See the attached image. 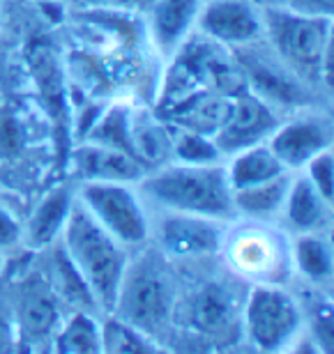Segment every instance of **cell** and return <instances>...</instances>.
<instances>
[{"label":"cell","instance_id":"484cf974","mask_svg":"<svg viewBox=\"0 0 334 354\" xmlns=\"http://www.w3.org/2000/svg\"><path fill=\"white\" fill-rule=\"evenodd\" d=\"M85 138L116 147V150L132 154L137 159V152H134V143H132V111L123 104H113L111 109H106L97 118V122H92Z\"/></svg>","mask_w":334,"mask_h":354},{"label":"cell","instance_id":"ba28073f","mask_svg":"<svg viewBox=\"0 0 334 354\" xmlns=\"http://www.w3.org/2000/svg\"><path fill=\"white\" fill-rule=\"evenodd\" d=\"M243 322L256 352L281 354L302 331V308L281 286H252L243 308Z\"/></svg>","mask_w":334,"mask_h":354},{"label":"cell","instance_id":"603a6c76","mask_svg":"<svg viewBox=\"0 0 334 354\" xmlns=\"http://www.w3.org/2000/svg\"><path fill=\"white\" fill-rule=\"evenodd\" d=\"M224 168H226V175H229L233 191L274 180V177L286 173V168L279 164V159L274 157V152L270 150L267 143L252 145V147H247V150L231 154V157L224 161Z\"/></svg>","mask_w":334,"mask_h":354},{"label":"cell","instance_id":"1f68e13d","mask_svg":"<svg viewBox=\"0 0 334 354\" xmlns=\"http://www.w3.org/2000/svg\"><path fill=\"white\" fill-rule=\"evenodd\" d=\"M39 5H60V3H67V0H35Z\"/></svg>","mask_w":334,"mask_h":354},{"label":"cell","instance_id":"277c9868","mask_svg":"<svg viewBox=\"0 0 334 354\" xmlns=\"http://www.w3.org/2000/svg\"><path fill=\"white\" fill-rule=\"evenodd\" d=\"M60 244L83 276L99 313L111 315L120 281L132 256L130 249L111 237L76 201L62 228Z\"/></svg>","mask_w":334,"mask_h":354},{"label":"cell","instance_id":"30bf717a","mask_svg":"<svg viewBox=\"0 0 334 354\" xmlns=\"http://www.w3.org/2000/svg\"><path fill=\"white\" fill-rule=\"evenodd\" d=\"M226 225L229 223L205 216L159 212V216L152 218L150 237L168 260H198L222 251Z\"/></svg>","mask_w":334,"mask_h":354},{"label":"cell","instance_id":"3957f363","mask_svg":"<svg viewBox=\"0 0 334 354\" xmlns=\"http://www.w3.org/2000/svg\"><path fill=\"white\" fill-rule=\"evenodd\" d=\"M175 310V281L168 258L157 246H141L130 256L120 281L113 320L143 336H152L170 320Z\"/></svg>","mask_w":334,"mask_h":354},{"label":"cell","instance_id":"8992f818","mask_svg":"<svg viewBox=\"0 0 334 354\" xmlns=\"http://www.w3.org/2000/svg\"><path fill=\"white\" fill-rule=\"evenodd\" d=\"M76 203L125 249L137 251L150 244L152 216L137 184L76 182Z\"/></svg>","mask_w":334,"mask_h":354},{"label":"cell","instance_id":"44dd1931","mask_svg":"<svg viewBox=\"0 0 334 354\" xmlns=\"http://www.w3.org/2000/svg\"><path fill=\"white\" fill-rule=\"evenodd\" d=\"M231 111V99L215 95V92H198L187 104L175 109L164 120L177 129H187L203 133V136H215L219 127L224 124L226 115Z\"/></svg>","mask_w":334,"mask_h":354},{"label":"cell","instance_id":"cb8c5ba5","mask_svg":"<svg viewBox=\"0 0 334 354\" xmlns=\"http://www.w3.org/2000/svg\"><path fill=\"white\" fill-rule=\"evenodd\" d=\"M53 336L51 354H104V327L92 313L74 310Z\"/></svg>","mask_w":334,"mask_h":354},{"label":"cell","instance_id":"8fae6325","mask_svg":"<svg viewBox=\"0 0 334 354\" xmlns=\"http://www.w3.org/2000/svg\"><path fill=\"white\" fill-rule=\"evenodd\" d=\"M196 32L215 44L238 51L263 39V12L258 0H203Z\"/></svg>","mask_w":334,"mask_h":354},{"label":"cell","instance_id":"6da1fadb","mask_svg":"<svg viewBox=\"0 0 334 354\" xmlns=\"http://www.w3.org/2000/svg\"><path fill=\"white\" fill-rule=\"evenodd\" d=\"M146 205L173 214L205 216L215 221H236L233 189L224 164L189 166L168 161L148 171L137 184Z\"/></svg>","mask_w":334,"mask_h":354},{"label":"cell","instance_id":"2e32d148","mask_svg":"<svg viewBox=\"0 0 334 354\" xmlns=\"http://www.w3.org/2000/svg\"><path fill=\"white\" fill-rule=\"evenodd\" d=\"M203 0H150L146 28L157 51L170 58L196 32Z\"/></svg>","mask_w":334,"mask_h":354},{"label":"cell","instance_id":"4316f807","mask_svg":"<svg viewBox=\"0 0 334 354\" xmlns=\"http://www.w3.org/2000/svg\"><path fill=\"white\" fill-rule=\"evenodd\" d=\"M173 127V124H170ZM170 161L189 166H215L224 164L222 152L217 150L215 140L203 133L177 129L173 127V143H170Z\"/></svg>","mask_w":334,"mask_h":354},{"label":"cell","instance_id":"f546056e","mask_svg":"<svg viewBox=\"0 0 334 354\" xmlns=\"http://www.w3.org/2000/svg\"><path fill=\"white\" fill-rule=\"evenodd\" d=\"M0 354H19V329L5 315H0Z\"/></svg>","mask_w":334,"mask_h":354},{"label":"cell","instance_id":"d6a6232c","mask_svg":"<svg viewBox=\"0 0 334 354\" xmlns=\"http://www.w3.org/2000/svg\"><path fill=\"white\" fill-rule=\"evenodd\" d=\"M261 5H265V3H279V0H258Z\"/></svg>","mask_w":334,"mask_h":354},{"label":"cell","instance_id":"ffe728a7","mask_svg":"<svg viewBox=\"0 0 334 354\" xmlns=\"http://www.w3.org/2000/svg\"><path fill=\"white\" fill-rule=\"evenodd\" d=\"M293 175L295 173H283L279 177H274V180L233 191V209H236V218H245V221H263V223L279 221Z\"/></svg>","mask_w":334,"mask_h":354},{"label":"cell","instance_id":"5b68a950","mask_svg":"<svg viewBox=\"0 0 334 354\" xmlns=\"http://www.w3.org/2000/svg\"><path fill=\"white\" fill-rule=\"evenodd\" d=\"M290 239L276 223L236 218L226 225L219 253L231 272L252 286H281L293 274Z\"/></svg>","mask_w":334,"mask_h":354},{"label":"cell","instance_id":"9a60e30c","mask_svg":"<svg viewBox=\"0 0 334 354\" xmlns=\"http://www.w3.org/2000/svg\"><path fill=\"white\" fill-rule=\"evenodd\" d=\"M184 317L196 334L205 338H226L231 336L238 322L236 295L224 283H203L189 295L184 304Z\"/></svg>","mask_w":334,"mask_h":354},{"label":"cell","instance_id":"52a82bcc","mask_svg":"<svg viewBox=\"0 0 334 354\" xmlns=\"http://www.w3.org/2000/svg\"><path fill=\"white\" fill-rule=\"evenodd\" d=\"M238 65L243 67L247 90L263 99L281 118L290 113L314 109L318 90L304 83L293 69H288L276 58V53L265 44V39L233 51Z\"/></svg>","mask_w":334,"mask_h":354},{"label":"cell","instance_id":"d6986e66","mask_svg":"<svg viewBox=\"0 0 334 354\" xmlns=\"http://www.w3.org/2000/svg\"><path fill=\"white\" fill-rule=\"evenodd\" d=\"M44 260H42V269L44 279L51 283L53 292L58 295V299L67 306H72L74 310H83V313H97V304L92 299L88 286H85L83 276L79 274V269L74 267V263L69 260V256L62 249L60 239L51 246H46Z\"/></svg>","mask_w":334,"mask_h":354},{"label":"cell","instance_id":"9c48e42d","mask_svg":"<svg viewBox=\"0 0 334 354\" xmlns=\"http://www.w3.org/2000/svg\"><path fill=\"white\" fill-rule=\"evenodd\" d=\"M332 140L334 129L330 113L314 106L281 118L272 136L267 138V145L286 173H302L311 159L332 150Z\"/></svg>","mask_w":334,"mask_h":354},{"label":"cell","instance_id":"4fadbf2b","mask_svg":"<svg viewBox=\"0 0 334 354\" xmlns=\"http://www.w3.org/2000/svg\"><path fill=\"white\" fill-rule=\"evenodd\" d=\"M17 329L26 341H46L62 324V301L53 292L44 274L30 272L19 281L14 292Z\"/></svg>","mask_w":334,"mask_h":354},{"label":"cell","instance_id":"836d02e7","mask_svg":"<svg viewBox=\"0 0 334 354\" xmlns=\"http://www.w3.org/2000/svg\"><path fill=\"white\" fill-rule=\"evenodd\" d=\"M0 26H3V3H0Z\"/></svg>","mask_w":334,"mask_h":354},{"label":"cell","instance_id":"d4e9b609","mask_svg":"<svg viewBox=\"0 0 334 354\" xmlns=\"http://www.w3.org/2000/svg\"><path fill=\"white\" fill-rule=\"evenodd\" d=\"M290 256L293 269L311 283H325L332 279V244L323 232L293 235L290 239Z\"/></svg>","mask_w":334,"mask_h":354},{"label":"cell","instance_id":"7402d4cb","mask_svg":"<svg viewBox=\"0 0 334 354\" xmlns=\"http://www.w3.org/2000/svg\"><path fill=\"white\" fill-rule=\"evenodd\" d=\"M132 143L137 159L148 171L157 166H164L170 161V143H173V127L161 115L132 113Z\"/></svg>","mask_w":334,"mask_h":354},{"label":"cell","instance_id":"d590c367","mask_svg":"<svg viewBox=\"0 0 334 354\" xmlns=\"http://www.w3.org/2000/svg\"><path fill=\"white\" fill-rule=\"evenodd\" d=\"M256 354H261V352H256Z\"/></svg>","mask_w":334,"mask_h":354},{"label":"cell","instance_id":"e0dca14e","mask_svg":"<svg viewBox=\"0 0 334 354\" xmlns=\"http://www.w3.org/2000/svg\"><path fill=\"white\" fill-rule=\"evenodd\" d=\"M76 194L72 184L51 189L42 201L35 205L30 218L24 228V244L30 246L33 251H44L46 246L55 244L62 235L69 212L74 207Z\"/></svg>","mask_w":334,"mask_h":354},{"label":"cell","instance_id":"f1b7e54d","mask_svg":"<svg viewBox=\"0 0 334 354\" xmlns=\"http://www.w3.org/2000/svg\"><path fill=\"white\" fill-rule=\"evenodd\" d=\"M19 244H24V225L10 209L0 207V251L14 249Z\"/></svg>","mask_w":334,"mask_h":354},{"label":"cell","instance_id":"7a4b0ae2","mask_svg":"<svg viewBox=\"0 0 334 354\" xmlns=\"http://www.w3.org/2000/svg\"><path fill=\"white\" fill-rule=\"evenodd\" d=\"M265 44L314 90L332 86V17H314L283 5H261Z\"/></svg>","mask_w":334,"mask_h":354},{"label":"cell","instance_id":"5bb4252c","mask_svg":"<svg viewBox=\"0 0 334 354\" xmlns=\"http://www.w3.org/2000/svg\"><path fill=\"white\" fill-rule=\"evenodd\" d=\"M76 182H125L139 184L148 168L132 154L83 138L69 150Z\"/></svg>","mask_w":334,"mask_h":354},{"label":"cell","instance_id":"e575fe53","mask_svg":"<svg viewBox=\"0 0 334 354\" xmlns=\"http://www.w3.org/2000/svg\"><path fill=\"white\" fill-rule=\"evenodd\" d=\"M39 354H51V350H44V352H39Z\"/></svg>","mask_w":334,"mask_h":354},{"label":"cell","instance_id":"7c38bea8","mask_svg":"<svg viewBox=\"0 0 334 354\" xmlns=\"http://www.w3.org/2000/svg\"><path fill=\"white\" fill-rule=\"evenodd\" d=\"M281 122V115L272 106H267L263 99L252 95L249 90L231 99V111L226 115L224 124L212 136L217 150L224 159L240 150H247L252 145L267 143L276 124Z\"/></svg>","mask_w":334,"mask_h":354},{"label":"cell","instance_id":"83f0119b","mask_svg":"<svg viewBox=\"0 0 334 354\" xmlns=\"http://www.w3.org/2000/svg\"><path fill=\"white\" fill-rule=\"evenodd\" d=\"M302 175L307 177L311 182L318 194H321L325 201L332 203V196H334V152L332 150H325L321 152L318 157H314L304 166Z\"/></svg>","mask_w":334,"mask_h":354},{"label":"cell","instance_id":"4dcf8cb0","mask_svg":"<svg viewBox=\"0 0 334 354\" xmlns=\"http://www.w3.org/2000/svg\"><path fill=\"white\" fill-rule=\"evenodd\" d=\"M281 354H325V352L321 350V345L314 343L311 338H297V341Z\"/></svg>","mask_w":334,"mask_h":354},{"label":"cell","instance_id":"ac0fdd59","mask_svg":"<svg viewBox=\"0 0 334 354\" xmlns=\"http://www.w3.org/2000/svg\"><path fill=\"white\" fill-rule=\"evenodd\" d=\"M330 209L332 203L325 201L302 173H295L279 218L293 235L325 232L330 223Z\"/></svg>","mask_w":334,"mask_h":354}]
</instances>
